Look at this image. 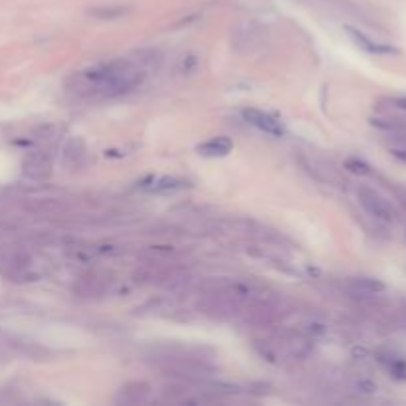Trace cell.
Instances as JSON below:
<instances>
[{
	"label": "cell",
	"mask_w": 406,
	"mask_h": 406,
	"mask_svg": "<svg viewBox=\"0 0 406 406\" xmlns=\"http://www.w3.org/2000/svg\"><path fill=\"white\" fill-rule=\"evenodd\" d=\"M143 75V70H139V66L129 60H113L74 77L75 92L92 99L115 97L139 86Z\"/></svg>",
	"instance_id": "1"
},
{
	"label": "cell",
	"mask_w": 406,
	"mask_h": 406,
	"mask_svg": "<svg viewBox=\"0 0 406 406\" xmlns=\"http://www.w3.org/2000/svg\"><path fill=\"white\" fill-rule=\"evenodd\" d=\"M0 276L10 281H32L40 276L34 258L26 252H0Z\"/></svg>",
	"instance_id": "2"
},
{
	"label": "cell",
	"mask_w": 406,
	"mask_h": 406,
	"mask_svg": "<svg viewBox=\"0 0 406 406\" xmlns=\"http://www.w3.org/2000/svg\"><path fill=\"white\" fill-rule=\"evenodd\" d=\"M357 196H359L361 206L369 212L372 218L383 222H390L394 218L392 206H390L388 201H385V196H381L377 190H372L369 186H361V188L357 190Z\"/></svg>",
	"instance_id": "3"
},
{
	"label": "cell",
	"mask_w": 406,
	"mask_h": 406,
	"mask_svg": "<svg viewBox=\"0 0 406 406\" xmlns=\"http://www.w3.org/2000/svg\"><path fill=\"white\" fill-rule=\"evenodd\" d=\"M242 117H244V121H248L250 125H254L256 129L266 133V135H272V137H283L286 135V125L272 113L248 107V110L242 111Z\"/></svg>",
	"instance_id": "4"
},
{
	"label": "cell",
	"mask_w": 406,
	"mask_h": 406,
	"mask_svg": "<svg viewBox=\"0 0 406 406\" xmlns=\"http://www.w3.org/2000/svg\"><path fill=\"white\" fill-rule=\"evenodd\" d=\"M149 398H151V387L143 381H135L119 388L115 403L117 405H143Z\"/></svg>",
	"instance_id": "5"
},
{
	"label": "cell",
	"mask_w": 406,
	"mask_h": 406,
	"mask_svg": "<svg viewBox=\"0 0 406 406\" xmlns=\"http://www.w3.org/2000/svg\"><path fill=\"white\" fill-rule=\"evenodd\" d=\"M52 173V161L46 153L38 151V153H30L24 159V175L30 179H46Z\"/></svg>",
	"instance_id": "6"
},
{
	"label": "cell",
	"mask_w": 406,
	"mask_h": 406,
	"mask_svg": "<svg viewBox=\"0 0 406 406\" xmlns=\"http://www.w3.org/2000/svg\"><path fill=\"white\" fill-rule=\"evenodd\" d=\"M347 34L355 40V44L359 46V48H363L365 52H369V54L375 55H394L398 54V50L396 48H392V46H388V44H383V42H375L372 38H369L367 34H363V32H359V30H355L351 26H347Z\"/></svg>",
	"instance_id": "7"
},
{
	"label": "cell",
	"mask_w": 406,
	"mask_h": 406,
	"mask_svg": "<svg viewBox=\"0 0 406 406\" xmlns=\"http://www.w3.org/2000/svg\"><path fill=\"white\" fill-rule=\"evenodd\" d=\"M234 149V143L230 137H212L208 141H204L199 145V153L204 155V157H226L230 151Z\"/></svg>",
	"instance_id": "8"
},
{
	"label": "cell",
	"mask_w": 406,
	"mask_h": 406,
	"mask_svg": "<svg viewBox=\"0 0 406 406\" xmlns=\"http://www.w3.org/2000/svg\"><path fill=\"white\" fill-rule=\"evenodd\" d=\"M349 290L357 296H377V294H383L387 286L375 277H353L349 281Z\"/></svg>",
	"instance_id": "9"
},
{
	"label": "cell",
	"mask_w": 406,
	"mask_h": 406,
	"mask_svg": "<svg viewBox=\"0 0 406 406\" xmlns=\"http://www.w3.org/2000/svg\"><path fill=\"white\" fill-rule=\"evenodd\" d=\"M379 363L394 377V379H406V361L403 357H396L392 353H381Z\"/></svg>",
	"instance_id": "10"
},
{
	"label": "cell",
	"mask_w": 406,
	"mask_h": 406,
	"mask_svg": "<svg viewBox=\"0 0 406 406\" xmlns=\"http://www.w3.org/2000/svg\"><path fill=\"white\" fill-rule=\"evenodd\" d=\"M188 186L186 181L183 179H177V177H161L157 181H153V185L149 186V192H157V194H163V192H177L181 188Z\"/></svg>",
	"instance_id": "11"
},
{
	"label": "cell",
	"mask_w": 406,
	"mask_h": 406,
	"mask_svg": "<svg viewBox=\"0 0 406 406\" xmlns=\"http://www.w3.org/2000/svg\"><path fill=\"white\" fill-rule=\"evenodd\" d=\"M64 157L68 163H72V166H81L86 163V147L79 139H72L66 149H64Z\"/></svg>",
	"instance_id": "12"
},
{
	"label": "cell",
	"mask_w": 406,
	"mask_h": 406,
	"mask_svg": "<svg viewBox=\"0 0 406 406\" xmlns=\"http://www.w3.org/2000/svg\"><path fill=\"white\" fill-rule=\"evenodd\" d=\"M125 12H127V8H123V6H103V8H93L90 14H93L95 18L111 20L123 16Z\"/></svg>",
	"instance_id": "13"
},
{
	"label": "cell",
	"mask_w": 406,
	"mask_h": 406,
	"mask_svg": "<svg viewBox=\"0 0 406 406\" xmlns=\"http://www.w3.org/2000/svg\"><path fill=\"white\" fill-rule=\"evenodd\" d=\"M353 388H355V392L365 394V396H370V394L377 392V385H375V381H370V379H359V381H355Z\"/></svg>",
	"instance_id": "14"
},
{
	"label": "cell",
	"mask_w": 406,
	"mask_h": 406,
	"mask_svg": "<svg viewBox=\"0 0 406 406\" xmlns=\"http://www.w3.org/2000/svg\"><path fill=\"white\" fill-rule=\"evenodd\" d=\"M347 166H349V170L357 173V175H369L370 173V166L363 161H359V159H349Z\"/></svg>",
	"instance_id": "15"
},
{
	"label": "cell",
	"mask_w": 406,
	"mask_h": 406,
	"mask_svg": "<svg viewBox=\"0 0 406 406\" xmlns=\"http://www.w3.org/2000/svg\"><path fill=\"white\" fill-rule=\"evenodd\" d=\"M394 103H396V107L406 110V97H398V99H394Z\"/></svg>",
	"instance_id": "16"
},
{
	"label": "cell",
	"mask_w": 406,
	"mask_h": 406,
	"mask_svg": "<svg viewBox=\"0 0 406 406\" xmlns=\"http://www.w3.org/2000/svg\"><path fill=\"white\" fill-rule=\"evenodd\" d=\"M398 159H403V161H406V151H392Z\"/></svg>",
	"instance_id": "17"
}]
</instances>
